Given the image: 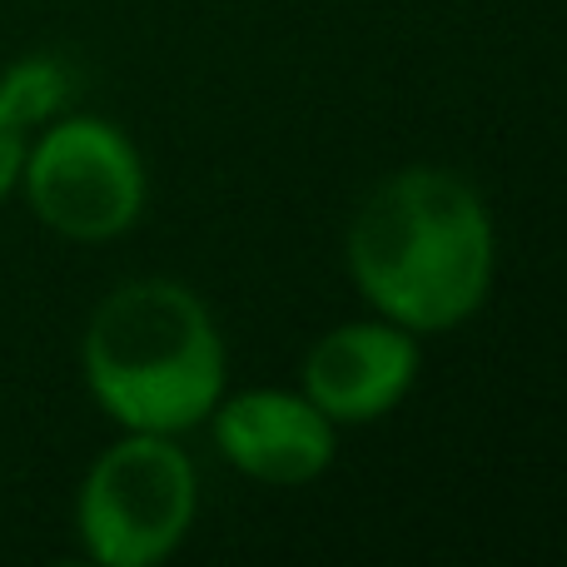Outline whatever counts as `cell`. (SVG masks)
<instances>
[{"instance_id": "cell-3", "label": "cell", "mask_w": 567, "mask_h": 567, "mask_svg": "<svg viewBox=\"0 0 567 567\" xmlns=\"http://www.w3.org/2000/svg\"><path fill=\"white\" fill-rule=\"evenodd\" d=\"M195 523V463L169 433H130L80 488V538L105 567H150Z\"/></svg>"}, {"instance_id": "cell-7", "label": "cell", "mask_w": 567, "mask_h": 567, "mask_svg": "<svg viewBox=\"0 0 567 567\" xmlns=\"http://www.w3.org/2000/svg\"><path fill=\"white\" fill-rule=\"evenodd\" d=\"M65 95H70V75L55 60H25V65L6 70V80H0V105L20 130L50 120L65 105Z\"/></svg>"}, {"instance_id": "cell-4", "label": "cell", "mask_w": 567, "mask_h": 567, "mask_svg": "<svg viewBox=\"0 0 567 567\" xmlns=\"http://www.w3.org/2000/svg\"><path fill=\"white\" fill-rule=\"evenodd\" d=\"M25 195L35 215L65 239H115L140 219L145 169L105 120H60L25 155Z\"/></svg>"}, {"instance_id": "cell-6", "label": "cell", "mask_w": 567, "mask_h": 567, "mask_svg": "<svg viewBox=\"0 0 567 567\" xmlns=\"http://www.w3.org/2000/svg\"><path fill=\"white\" fill-rule=\"evenodd\" d=\"M419 373V343L403 323H349L313 343L303 389L333 423H369L409 393Z\"/></svg>"}, {"instance_id": "cell-2", "label": "cell", "mask_w": 567, "mask_h": 567, "mask_svg": "<svg viewBox=\"0 0 567 567\" xmlns=\"http://www.w3.org/2000/svg\"><path fill=\"white\" fill-rule=\"evenodd\" d=\"M90 393L135 433H179L225 393V343L209 309L175 279L120 284L85 329Z\"/></svg>"}, {"instance_id": "cell-8", "label": "cell", "mask_w": 567, "mask_h": 567, "mask_svg": "<svg viewBox=\"0 0 567 567\" xmlns=\"http://www.w3.org/2000/svg\"><path fill=\"white\" fill-rule=\"evenodd\" d=\"M20 165H25V130L6 115V105H0V199H6L10 185L20 179Z\"/></svg>"}, {"instance_id": "cell-1", "label": "cell", "mask_w": 567, "mask_h": 567, "mask_svg": "<svg viewBox=\"0 0 567 567\" xmlns=\"http://www.w3.org/2000/svg\"><path fill=\"white\" fill-rule=\"evenodd\" d=\"M359 289L403 329H453L493 284V219L449 169L383 179L349 225Z\"/></svg>"}, {"instance_id": "cell-5", "label": "cell", "mask_w": 567, "mask_h": 567, "mask_svg": "<svg viewBox=\"0 0 567 567\" xmlns=\"http://www.w3.org/2000/svg\"><path fill=\"white\" fill-rule=\"evenodd\" d=\"M215 439L239 473L275 483V488L319 478L333 458V419L309 393L299 399V393L284 389H259L229 399L219 409Z\"/></svg>"}]
</instances>
